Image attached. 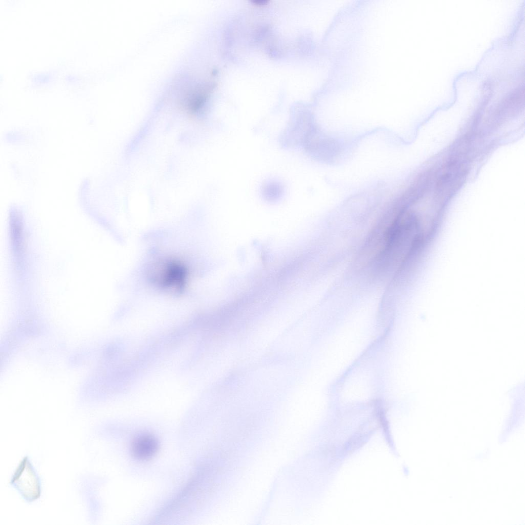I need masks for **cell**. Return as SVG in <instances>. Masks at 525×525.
I'll list each match as a JSON object with an SVG mask.
<instances>
[{"mask_svg":"<svg viewBox=\"0 0 525 525\" xmlns=\"http://www.w3.org/2000/svg\"><path fill=\"white\" fill-rule=\"evenodd\" d=\"M11 483L28 501L37 499L40 495V487L30 463L24 458L11 480Z\"/></svg>","mask_w":525,"mask_h":525,"instance_id":"6da1fadb","label":"cell"},{"mask_svg":"<svg viewBox=\"0 0 525 525\" xmlns=\"http://www.w3.org/2000/svg\"><path fill=\"white\" fill-rule=\"evenodd\" d=\"M158 448L157 439L153 435L144 433L134 439L131 451L136 459L147 460L152 458L157 453Z\"/></svg>","mask_w":525,"mask_h":525,"instance_id":"7a4b0ae2","label":"cell"},{"mask_svg":"<svg viewBox=\"0 0 525 525\" xmlns=\"http://www.w3.org/2000/svg\"><path fill=\"white\" fill-rule=\"evenodd\" d=\"M281 193L282 187L278 183H268L264 186L263 194L268 200L271 201L276 199Z\"/></svg>","mask_w":525,"mask_h":525,"instance_id":"3957f363","label":"cell"}]
</instances>
